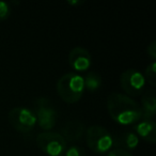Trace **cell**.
I'll list each match as a JSON object with an SVG mask.
<instances>
[{
	"label": "cell",
	"mask_w": 156,
	"mask_h": 156,
	"mask_svg": "<svg viewBox=\"0 0 156 156\" xmlns=\"http://www.w3.org/2000/svg\"><path fill=\"white\" fill-rule=\"evenodd\" d=\"M106 105L110 118L120 125L138 123L142 119L140 105L126 94L118 92L109 94Z\"/></svg>",
	"instance_id": "obj_1"
},
{
	"label": "cell",
	"mask_w": 156,
	"mask_h": 156,
	"mask_svg": "<svg viewBox=\"0 0 156 156\" xmlns=\"http://www.w3.org/2000/svg\"><path fill=\"white\" fill-rule=\"evenodd\" d=\"M83 77L76 73H66L57 81V92L62 101L74 104L83 98L85 92Z\"/></svg>",
	"instance_id": "obj_2"
},
{
	"label": "cell",
	"mask_w": 156,
	"mask_h": 156,
	"mask_svg": "<svg viewBox=\"0 0 156 156\" xmlns=\"http://www.w3.org/2000/svg\"><path fill=\"white\" fill-rule=\"evenodd\" d=\"M86 142L94 153H107L113 145V136L107 128L101 125H92L86 132Z\"/></svg>",
	"instance_id": "obj_3"
},
{
	"label": "cell",
	"mask_w": 156,
	"mask_h": 156,
	"mask_svg": "<svg viewBox=\"0 0 156 156\" xmlns=\"http://www.w3.org/2000/svg\"><path fill=\"white\" fill-rule=\"evenodd\" d=\"M9 123L17 132L29 134L37 125V117L33 110L26 107H14L8 115Z\"/></svg>",
	"instance_id": "obj_4"
},
{
	"label": "cell",
	"mask_w": 156,
	"mask_h": 156,
	"mask_svg": "<svg viewBox=\"0 0 156 156\" xmlns=\"http://www.w3.org/2000/svg\"><path fill=\"white\" fill-rule=\"evenodd\" d=\"M37 145L48 156H62L66 149V141L56 132H43L37 136Z\"/></svg>",
	"instance_id": "obj_5"
},
{
	"label": "cell",
	"mask_w": 156,
	"mask_h": 156,
	"mask_svg": "<svg viewBox=\"0 0 156 156\" xmlns=\"http://www.w3.org/2000/svg\"><path fill=\"white\" fill-rule=\"evenodd\" d=\"M35 117L37 123L45 132H49L57 123L58 111L47 98H39L35 101Z\"/></svg>",
	"instance_id": "obj_6"
},
{
	"label": "cell",
	"mask_w": 156,
	"mask_h": 156,
	"mask_svg": "<svg viewBox=\"0 0 156 156\" xmlns=\"http://www.w3.org/2000/svg\"><path fill=\"white\" fill-rule=\"evenodd\" d=\"M120 85L127 96H139L145 86L144 76L138 69H128L120 75Z\"/></svg>",
	"instance_id": "obj_7"
},
{
	"label": "cell",
	"mask_w": 156,
	"mask_h": 156,
	"mask_svg": "<svg viewBox=\"0 0 156 156\" xmlns=\"http://www.w3.org/2000/svg\"><path fill=\"white\" fill-rule=\"evenodd\" d=\"M69 63L77 72H85L91 66L92 58L89 50L80 46L74 47L69 52Z\"/></svg>",
	"instance_id": "obj_8"
},
{
	"label": "cell",
	"mask_w": 156,
	"mask_h": 156,
	"mask_svg": "<svg viewBox=\"0 0 156 156\" xmlns=\"http://www.w3.org/2000/svg\"><path fill=\"white\" fill-rule=\"evenodd\" d=\"M135 134L150 143L156 141V123L153 119H142L135 125Z\"/></svg>",
	"instance_id": "obj_9"
},
{
	"label": "cell",
	"mask_w": 156,
	"mask_h": 156,
	"mask_svg": "<svg viewBox=\"0 0 156 156\" xmlns=\"http://www.w3.org/2000/svg\"><path fill=\"white\" fill-rule=\"evenodd\" d=\"M85 134V125L79 120H69L62 128V137L65 141L76 142L83 138Z\"/></svg>",
	"instance_id": "obj_10"
},
{
	"label": "cell",
	"mask_w": 156,
	"mask_h": 156,
	"mask_svg": "<svg viewBox=\"0 0 156 156\" xmlns=\"http://www.w3.org/2000/svg\"><path fill=\"white\" fill-rule=\"evenodd\" d=\"M139 144V137L134 132H124L119 136L113 137V145L118 149H123L125 151L135 150Z\"/></svg>",
	"instance_id": "obj_11"
},
{
	"label": "cell",
	"mask_w": 156,
	"mask_h": 156,
	"mask_svg": "<svg viewBox=\"0 0 156 156\" xmlns=\"http://www.w3.org/2000/svg\"><path fill=\"white\" fill-rule=\"evenodd\" d=\"M140 108L142 112V119H153V117L156 115V98L154 90H149L143 94Z\"/></svg>",
	"instance_id": "obj_12"
},
{
	"label": "cell",
	"mask_w": 156,
	"mask_h": 156,
	"mask_svg": "<svg viewBox=\"0 0 156 156\" xmlns=\"http://www.w3.org/2000/svg\"><path fill=\"white\" fill-rule=\"evenodd\" d=\"M83 83H85V89L93 92L96 91L102 86V77L96 72H89L85 78H83Z\"/></svg>",
	"instance_id": "obj_13"
},
{
	"label": "cell",
	"mask_w": 156,
	"mask_h": 156,
	"mask_svg": "<svg viewBox=\"0 0 156 156\" xmlns=\"http://www.w3.org/2000/svg\"><path fill=\"white\" fill-rule=\"evenodd\" d=\"M143 76H144L145 81H147L152 87H155V85H156V63H155V61H152V62L147 65Z\"/></svg>",
	"instance_id": "obj_14"
},
{
	"label": "cell",
	"mask_w": 156,
	"mask_h": 156,
	"mask_svg": "<svg viewBox=\"0 0 156 156\" xmlns=\"http://www.w3.org/2000/svg\"><path fill=\"white\" fill-rule=\"evenodd\" d=\"M62 156H87L86 152L83 147H77V145H71L66 147Z\"/></svg>",
	"instance_id": "obj_15"
},
{
	"label": "cell",
	"mask_w": 156,
	"mask_h": 156,
	"mask_svg": "<svg viewBox=\"0 0 156 156\" xmlns=\"http://www.w3.org/2000/svg\"><path fill=\"white\" fill-rule=\"evenodd\" d=\"M11 7L7 1H2L0 0V22L8 20L11 14Z\"/></svg>",
	"instance_id": "obj_16"
},
{
	"label": "cell",
	"mask_w": 156,
	"mask_h": 156,
	"mask_svg": "<svg viewBox=\"0 0 156 156\" xmlns=\"http://www.w3.org/2000/svg\"><path fill=\"white\" fill-rule=\"evenodd\" d=\"M106 156H133V155L128 151H125V150H123V149L115 147V149L110 150V151L107 153Z\"/></svg>",
	"instance_id": "obj_17"
},
{
	"label": "cell",
	"mask_w": 156,
	"mask_h": 156,
	"mask_svg": "<svg viewBox=\"0 0 156 156\" xmlns=\"http://www.w3.org/2000/svg\"><path fill=\"white\" fill-rule=\"evenodd\" d=\"M147 55L153 59V60H155L156 59V41L155 40H153V41L147 45Z\"/></svg>",
	"instance_id": "obj_18"
},
{
	"label": "cell",
	"mask_w": 156,
	"mask_h": 156,
	"mask_svg": "<svg viewBox=\"0 0 156 156\" xmlns=\"http://www.w3.org/2000/svg\"><path fill=\"white\" fill-rule=\"evenodd\" d=\"M66 2L69 5H83V0H67Z\"/></svg>",
	"instance_id": "obj_19"
}]
</instances>
